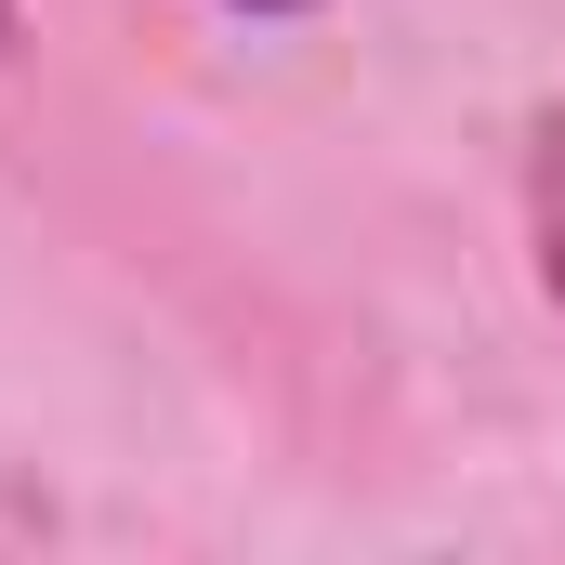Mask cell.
Returning a JSON list of instances; mask_svg holds the SVG:
<instances>
[{"mask_svg": "<svg viewBox=\"0 0 565 565\" xmlns=\"http://www.w3.org/2000/svg\"><path fill=\"white\" fill-rule=\"evenodd\" d=\"M526 237H540V289H553V316H565V119L526 132Z\"/></svg>", "mask_w": 565, "mask_h": 565, "instance_id": "6da1fadb", "label": "cell"}, {"mask_svg": "<svg viewBox=\"0 0 565 565\" xmlns=\"http://www.w3.org/2000/svg\"><path fill=\"white\" fill-rule=\"evenodd\" d=\"M237 13H302V0H237Z\"/></svg>", "mask_w": 565, "mask_h": 565, "instance_id": "7a4b0ae2", "label": "cell"}, {"mask_svg": "<svg viewBox=\"0 0 565 565\" xmlns=\"http://www.w3.org/2000/svg\"><path fill=\"white\" fill-rule=\"evenodd\" d=\"M0 40H13V0H0Z\"/></svg>", "mask_w": 565, "mask_h": 565, "instance_id": "3957f363", "label": "cell"}]
</instances>
